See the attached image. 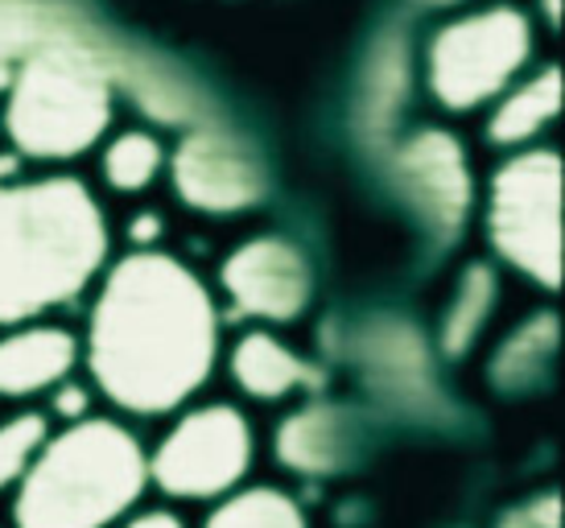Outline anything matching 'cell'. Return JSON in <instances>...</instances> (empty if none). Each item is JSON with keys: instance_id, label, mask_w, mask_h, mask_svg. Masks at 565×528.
<instances>
[{"instance_id": "6da1fadb", "label": "cell", "mask_w": 565, "mask_h": 528, "mask_svg": "<svg viewBox=\"0 0 565 528\" xmlns=\"http://www.w3.org/2000/svg\"><path fill=\"white\" fill-rule=\"evenodd\" d=\"M220 363V310L203 281L170 252L120 256L87 318V372L116 409L166 418Z\"/></svg>"}, {"instance_id": "7402d4cb", "label": "cell", "mask_w": 565, "mask_h": 528, "mask_svg": "<svg viewBox=\"0 0 565 528\" xmlns=\"http://www.w3.org/2000/svg\"><path fill=\"white\" fill-rule=\"evenodd\" d=\"M120 528H186V520L170 508H145V513H132L120 520Z\"/></svg>"}, {"instance_id": "30bf717a", "label": "cell", "mask_w": 565, "mask_h": 528, "mask_svg": "<svg viewBox=\"0 0 565 528\" xmlns=\"http://www.w3.org/2000/svg\"><path fill=\"white\" fill-rule=\"evenodd\" d=\"M396 173H401V187H405L408 202L417 207V215L434 232L458 235V228L471 215L475 194L462 145L441 128H422L417 137L401 145Z\"/></svg>"}, {"instance_id": "4fadbf2b", "label": "cell", "mask_w": 565, "mask_h": 528, "mask_svg": "<svg viewBox=\"0 0 565 528\" xmlns=\"http://www.w3.org/2000/svg\"><path fill=\"white\" fill-rule=\"evenodd\" d=\"M232 380L239 392H248L252 401H281L298 389H318L322 372L298 351H289L277 335L268 330H248L244 339L232 347Z\"/></svg>"}, {"instance_id": "44dd1931", "label": "cell", "mask_w": 565, "mask_h": 528, "mask_svg": "<svg viewBox=\"0 0 565 528\" xmlns=\"http://www.w3.org/2000/svg\"><path fill=\"white\" fill-rule=\"evenodd\" d=\"M54 397H50V409L58 413V418L71 425V421H83L87 418V409H92V397H87V389L83 384H71V380H63L58 389H50Z\"/></svg>"}, {"instance_id": "8fae6325", "label": "cell", "mask_w": 565, "mask_h": 528, "mask_svg": "<svg viewBox=\"0 0 565 528\" xmlns=\"http://www.w3.org/2000/svg\"><path fill=\"white\" fill-rule=\"evenodd\" d=\"M79 363V339L66 327H17L0 339V397L25 401L38 392L58 389Z\"/></svg>"}, {"instance_id": "277c9868", "label": "cell", "mask_w": 565, "mask_h": 528, "mask_svg": "<svg viewBox=\"0 0 565 528\" xmlns=\"http://www.w3.org/2000/svg\"><path fill=\"white\" fill-rule=\"evenodd\" d=\"M111 78L75 46H42L17 66L4 99V133L25 157L66 161L108 133Z\"/></svg>"}, {"instance_id": "cb8c5ba5", "label": "cell", "mask_w": 565, "mask_h": 528, "mask_svg": "<svg viewBox=\"0 0 565 528\" xmlns=\"http://www.w3.org/2000/svg\"><path fill=\"white\" fill-rule=\"evenodd\" d=\"M545 4H550V17L557 21V0H545Z\"/></svg>"}, {"instance_id": "e0dca14e", "label": "cell", "mask_w": 565, "mask_h": 528, "mask_svg": "<svg viewBox=\"0 0 565 528\" xmlns=\"http://www.w3.org/2000/svg\"><path fill=\"white\" fill-rule=\"evenodd\" d=\"M491 302H495V277H491V268L487 264L467 268L455 302L446 310V323H441V351L446 356L450 359L467 356V347L479 339L487 314H491Z\"/></svg>"}, {"instance_id": "8992f818", "label": "cell", "mask_w": 565, "mask_h": 528, "mask_svg": "<svg viewBox=\"0 0 565 528\" xmlns=\"http://www.w3.org/2000/svg\"><path fill=\"white\" fill-rule=\"evenodd\" d=\"M533 54V25L512 4L479 9L441 25L429 42V92L441 108H479L520 75Z\"/></svg>"}, {"instance_id": "7c38bea8", "label": "cell", "mask_w": 565, "mask_h": 528, "mask_svg": "<svg viewBox=\"0 0 565 528\" xmlns=\"http://www.w3.org/2000/svg\"><path fill=\"white\" fill-rule=\"evenodd\" d=\"M351 451H355V430H351L347 409L322 401L289 413L277 430V442H273V454L281 458V466L298 471L306 479L339 475L351 463Z\"/></svg>"}, {"instance_id": "603a6c76", "label": "cell", "mask_w": 565, "mask_h": 528, "mask_svg": "<svg viewBox=\"0 0 565 528\" xmlns=\"http://www.w3.org/2000/svg\"><path fill=\"white\" fill-rule=\"evenodd\" d=\"M161 232L158 215H137L132 219V228H128V235H132V244H153Z\"/></svg>"}, {"instance_id": "9c48e42d", "label": "cell", "mask_w": 565, "mask_h": 528, "mask_svg": "<svg viewBox=\"0 0 565 528\" xmlns=\"http://www.w3.org/2000/svg\"><path fill=\"white\" fill-rule=\"evenodd\" d=\"M223 294L239 314L265 323H294L315 302V268L310 256L285 235H256L239 244L220 268Z\"/></svg>"}, {"instance_id": "9a60e30c", "label": "cell", "mask_w": 565, "mask_h": 528, "mask_svg": "<svg viewBox=\"0 0 565 528\" xmlns=\"http://www.w3.org/2000/svg\"><path fill=\"white\" fill-rule=\"evenodd\" d=\"M557 108H562V71L545 66L541 75H533L508 99H500V108L487 125V140L491 145H520V140L536 137L541 128L550 125Z\"/></svg>"}, {"instance_id": "52a82bcc", "label": "cell", "mask_w": 565, "mask_h": 528, "mask_svg": "<svg viewBox=\"0 0 565 528\" xmlns=\"http://www.w3.org/2000/svg\"><path fill=\"white\" fill-rule=\"evenodd\" d=\"M256 458L252 421L236 404H199L149 454V483L170 499H227Z\"/></svg>"}, {"instance_id": "3957f363", "label": "cell", "mask_w": 565, "mask_h": 528, "mask_svg": "<svg viewBox=\"0 0 565 528\" xmlns=\"http://www.w3.org/2000/svg\"><path fill=\"white\" fill-rule=\"evenodd\" d=\"M149 487V454L111 418H83L50 434L17 483V528H111Z\"/></svg>"}, {"instance_id": "2e32d148", "label": "cell", "mask_w": 565, "mask_h": 528, "mask_svg": "<svg viewBox=\"0 0 565 528\" xmlns=\"http://www.w3.org/2000/svg\"><path fill=\"white\" fill-rule=\"evenodd\" d=\"M203 528H306L298 499L277 487H239L206 516Z\"/></svg>"}, {"instance_id": "5bb4252c", "label": "cell", "mask_w": 565, "mask_h": 528, "mask_svg": "<svg viewBox=\"0 0 565 528\" xmlns=\"http://www.w3.org/2000/svg\"><path fill=\"white\" fill-rule=\"evenodd\" d=\"M553 351H557V318L553 314H533L495 351V359H491V384L500 392L536 389L550 376Z\"/></svg>"}, {"instance_id": "5b68a950", "label": "cell", "mask_w": 565, "mask_h": 528, "mask_svg": "<svg viewBox=\"0 0 565 528\" xmlns=\"http://www.w3.org/2000/svg\"><path fill=\"white\" fill-rule=\"evenodd\" d=\"M487 235L524 277L562 285V157L553 149H529L491 173Z\"/></svg>"}, {"instance_id": "d6986e66", "label": "cell", "mask_w": 565, "mask_h": 528, "mask_svg": "<svg viewBox=\"0 0 565 528\" xmlns=\"http://www.w3.org/2000/svg\"><path fill=\"white\" fill-rule=\"evenodd\" d=\"M46 437V413H17V418L0 421V492L21 483L25 466L33 463V454L42 451Z\"/></svg>"}, {"instance_id": "ffe728a7", "label": "cell", "mask_w": 565, "mask_h": 528, "mask_svg": "<svg viewBox=\"0 0 565 528\" xmlns=\"http://www.w3.org/2000/svg\"><path fill=\"white\" fill-rule=\"evenodd\" d=\"M557 496H536L529 504H520L512 513H503L500 528H562V516H557Z\"/></svg>"}, {"instance_id": "ac0fdd59", "label": "cell", "mask_w": 565, "mask_h": 528, "mask_svg": "<svg viewBox=\"0 0 565 528\" xmlns=\"http://www.w3.org/2000/svg\"><path fill=\"white\" fill-rule=\"evenodd\" d=\"M166 166V149L153 133L145 128H128L104 149V178H108L111 190L120 194H137V190L153 187V178Z\"/></svg>"}, {"instance_id": "7a4b0ae2", "label": "cell", "mask_w": 565, "mask_h": 528, "mask_svg": "<svg viewBox=\"0 0 565 528\" xmlns=\"http://www.w3.org/2000/svg\"><path fill=\"white\" fill-rule=\"evenodd\" d=\"M111 232L87 182H0V327H30L99 277Z\"/></svg>"}, {"instance_id": "ba28073f", "label": "cell", "mask_w": 565, "mask_h": 528, "mask_svg": "<svg viewBox=\"0 0 565 528\" xmlns=\"http://www.w3.org/2000/svg\"><path fill=\"white\" fill-rule=\"evenodd\" d=\"M173 187L186 207L206 215H236L265 199L268 173L252 145L223 128H194L173 149Z\"/></svg>"}]
</instances>
